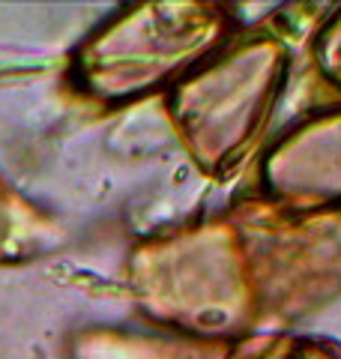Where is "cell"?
I'll return each instance as SVG.
<instances>
[{"label":"cell","mask_w":341,"mask_h":359,"mask_svg":"<svg viewBox=\"0 0 341 359\" xmlns=\"http://www.w3.org/2000/svg\"><path fill=\"white\" fill-rule=\"evenodd\" d=\"M281 69L279 42L248 39L177 84L174 117L201 165L222 168L243 153L279 93Z\"/></svg>","instance_id":"cell-3"},{"label":"cell","mask_w":341,"mask_h":359,"mask_svg":"<svg viewBox=\"0 0 341 359\" xmlns=\"http://www.w3.org/2000/svg\"><path fill=\"white\" fill-rule=\"evenodd\" d=\"M78 359H225L227 344L198 335L153 332H84L72 347Z\"/></svg>","instance_id":"cell-4"},{"label":"cell","mask_w":341,"mask_h":359,"mask_svg":"<svg viewBox=\"0 0 341 359\" xmlns=\"http://www.w3.org/2000/svg\"><path fill=\"white\" fill-rule=\"evenodd\" d=\"M225 359H335L321 341L300 335H252L227 344Z\"/></svg>","instance_id":"cell-5"},{"label":"cell","mask_w":341,"mask_h":359,"mask_svg":"<svg viewBox=\"0 0 341 359\" xmlns=\"http://www.w3.org/2000/svg\"><path fill=\"white\" fill-rule=\"evenodd\" d=\"M225 15L201 4L126 9L75 60L78 81L99 99H126L201 63L222 42Z\"/></svg>","instance_id":"cell-2"},{"label":"cell","mask_w":341,"mask_h":359,"mask_svg":"<svg viewBox=\"0 0 341 359\" xmlns=\"http://www.w3.org/2000/svg\"><path fill=\"white\" fill-rule=\"evenodd\" d=\"M144 309L198 339L240 332L255 318V290L236 228H198L153 240L135 255Z\"/></svg>","instance_id":"cell-1"}]
</instances>
